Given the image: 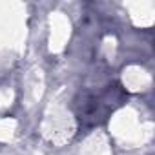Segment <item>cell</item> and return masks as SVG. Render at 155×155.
I'll list each match as a JSON object with an SVG mask.
<instances>
[{"instance_id": "1", "label": "cell", "mask_w": 155, "mask_h": 155, "mask_svg": "<svg viewBox=\"0 0 155 155\" xmlns=\"http://www.w3.org/2000/svg\"><path fill=\"white\" fill-rule=\"evenodd\" d=\"M122 99L124 91L120 90V86H108L97 93H90L81 102L79 119L82 122L91 120V126H95L101 120L108 119V115L122 102Z\"/></svg>"}]
</instances>
